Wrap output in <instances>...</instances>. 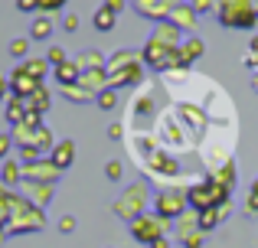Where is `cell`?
Returning <instances> with one entry per match:
<instances>
[{
    "label": "cell",
    "instance_id": "1",
    "mask_svg": "<svg viewBox=\"0 0 258 248\" xmlns=\"http://www.w3.org/2000/svg\"><path fill=\"white\" fill-rule=\"evenodd\" d=\"M186 199L196 206V209H209V199H213V203H222V199H226V186H216L213 193L200 186V190H189V196H186Z\"/></svg>",
    "mask_w": 258,
    "mask_h": 248
},
{
    "label": "cell",
    "instance_id": "2",
    "mask_svg": "<svg viewBox=\"0 0 258 248\" xmlns=\"http://www.w3.org/2000/svg\"><path fill=\"white\" fill-rule=\"evenodd\" d=\"M13 78H17V82H13V89H17V95H20V98H23V95H30V92H39L36 78H30V72H26V69H20Z\"/></svg>",
    "mask_w": 258,
    "mask_h": 248
},
{
    "label": "cell",
    "instance_id": "3",
    "mask_svg": "<svg viewBox=\"0 0 258 248\" xmlns=\"http://www.w3.org/2000/svg\"><path fill=\"white\" fill-rule=\"evenodd\" d=\"M180 206H183L180 196H160V199H157L160 216H176V212H180Z\"/></svg>",
    "mask_w": 258,
    "mask_h": 248
},
{
    "label": "cell",
    "instance_id": "4",
    "mask_svg": "<svg viewBox=\"0 0 258 248\" xmlns=\"http://www.w3.org/2000/svg\"><path fill=\"white\" fill-rule=\"evenodd\" d=\"M72 150H76L72 144H59L56 150H52V163L56 167H69L72 163Z\"/></svg>",
    "mask_w": 258,
    "mask_h": 248
},
{
    "label": "cell",
    "instance_id": "5",
    "mask_svg": "<svg viewBox=\"0 0 258 248\" xmlns=\"http://www.w3.org/2000/svg\"><path fill=\"white\" fill-rule=\"evenodd\" d=\"M56 75H59V82H62V85H72V82L79 78V65H72V62H62V65H59V72H56Z\"/></svg>",
    "mask_w": 258,
    "mask_h": 248
},
{
    "label": "cell",
    "instance_id": "6",
    "mask_svg": "<svg viewBox=\"0 0 258 248\" xmlns=\"http://www.w3.org/2000/svg\"><path fill=\"white\" fill-rule=\"evenodd\" d=\"M95 26H98V30H111L114 26V13L111 10H98L95 13Z\"/></svg>",
    "mask_w": 258,
    "mask_h": 248
},
{
    "label": "cell",
    "instance_id": "7",
    "mask_svg": "<svg viewBox=\"0 0 258 248\" xmlns=\"http://www.w3.org/2000/svg\"><path fill=\"white\" fill-rule=\"evenodd\" d=\"M49 30H52V23L46 17H39L36 23H33V39H46V36H49Z\"/></svg>",
    "mask_w": 258,
    "mask_h": 248
},
{
    "label": "cell",
    "instance_id": "8",
    "mask_svg": "<svg viewBox=\"0 0 258 248\" xmlns=\"http://www.w3.org/2000/svg\"><path fill=\"white\" fill-rule=\"evenodd\" d=\"M26 46H30V43H26V39H13V43H10V52H13V56H26Z\"/></svg>",
    "mask_w": 258,
    "mask_h": 248
},
{
    "label": "cell",
    "instance_id": "9",
    "mask_svg": "<svg viewBox=\"0 0 258 248\" xmlns=\"http://www.w3.org/2000/svg\"><path fill=\"white\" fill-rule=\"evenodd\" d=\"M49 62L52 65H62L66 62V56H62V49H59V46H52V49H49Z\"/></svg>",
    "mask_w": 258,
    "mask_h": 248
},
{
    "label": "cell",
    "instance_id": "10",
    "mask_svg": "<svg viewBox=\"0 0 258 248\" xmlns=\"http://www.w3.org/2000/svg\"><path fill=\"white\" fill-rule=\"evenodd\" d=\"M39 7H43V10H59V7L66 4V0H36Z\"/></svg>",
    "mask_w": 258,
    "mask_h": 248
},
{
    "label": "cell",
    "instance_id": "11",
    "mask_svg": "<svg viewBox=\"0 0 258 248\" xmlns=\"http://www.w3.org/2000/svg\"><path fill=\"white\" fill-rule=\"evenodd\" d=\"M98 105H101V108H111V105H114V95H111V92H105V95L98 98Z\"/></svg>",
    "mask_w": 258,
    "mask_h": 248
},
{
    "label": "cell",
    "instance_id": "12",
    "mask_svg": "<svg viewBox=\"0 0 258 248\" xmlns=\"http://www.w3.org/2000/svg\"><path fill=\"white\" fill-rule=\"evenodd\" d=\"M121 7H124V0H105V10H121Z\"/></svg>",
    "mask_w": 258,
    "mask_h": 248
},
{
    "label": "cell",
    "instance_id": "13",
    "mask_svg": "<svg viewBox=\"0 0 258 248\" xmlns=\"http://www.w3.org/2000/svg\"><path fill=\"white\" fill-rule=\"evenodd\" d=\"M17 7H20V10H33V7H39V4H36V0H20Z\"/></svg>",
    "mask_w": 258,
    "mask_h": 248
},
{
    "label": "cell",
    "instance_id": "14",
    "mask_svg": "<svg viewBox=\"0 0 258 248\" xmlns=\"http://www.w3.org/2000/svg\"><path fill=\"white\" fill-rule=\"evenodd\" d=\"M108 177L118 180V177H121V167H118V163H111V167H108Z\"/></svg>",
    "mask_w": 258,
    "mask_h": 248
},
{
    "label": "cell",
    "instance_id": "15",
    "mask_svg": "<svg viewBox=\"0 0 258 248\" xmlns=\"http://www.w3.org/2000/svg\"><path fill=\"white\" fill-rule=\"evenodd\" d=\"M7 147H10V140H7V137H0V157L7 153Z\"/></svg>",
    "mask_w": 258,
    "mask_h": 248
}]
</instances>
